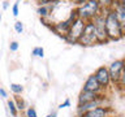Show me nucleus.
Returning <instances> with one entry per match:
<instances>
[{
  "instance_id": "obj_25",
  "label": "nucleus",
  "mask_w": 125,
  "mask_h": 117,
  "mask_svg": "<svg viewBox=\"0 0 125 117\" xmlns=\"http://www.w3.org/2000/svg\"><path fill=\"white\" fill-rule=\"evenodd\" d=\"M66 107H70V100L69 99H66L64 103H61L59 105V109H62V108H66Z\"/></svg>"
},
{
  "instance_id": "obj_20",
  "label": "nucleus",
  "mask_w": 125,
  "mask_h": 117,
  "mask_svg": "<svg viewBox=\"0 0 125 117\" xmlns=\"http://www.w3.org/2000/svg\"><path fill=\"white\" fill-rule=\"evenodd\" d=\"M14 31L17 34H22L23 33V23L21 21H16V23H14Z\"/></svg>"
},
{
  "instance_id": "obj_5",
  "label": "nucleus",
  "mask_w": 125,
  "mask_h": 117,
  "mask_svg": "<svg viewBox=\"0 0 125 117\" xmlns=\"http://www.w3.org/2000/svg\"><path fill=\"white\" fill-rule=\"evenodd\" d=\"M76 18H77V13H76V9H73L70 12L68 18L62 20V21H59V22H52V25H50V29L52 30L55 34H57L59 37H61L64 39L66 37V34H68V31H69L70 23H72Z\"/></svg>"
},
{
  "instance_id": "obj_6",
  "label": "nucleus",
  "mask_w": 125,
  "mask_h": 117,
  "mask_svg": "<svg viewBox=\"0 0 125 117\" xmlns=\"http://www.w3.org/2000/svg\"><path fill=\"white\" fill-rule=\"evenodd\" d=\"M77 44H81L83 47H91V46L98 44V39H96L95 31H94V25L91 21H86L83 33H82L81 38L78 39Z\"/></svg>"
},
{
  "instance_id": "obj_1",
  "label": "nucleus",
  "mask_w": 125,
  "mask_h": 117,
  "mask_svg": "<svg viewBox=\"0 0 125 117\" xmlns=\"http://www.w3.org/2000/svg\"><path fill=\"white\" fill-rule=\"evenodd\" d=\"M104 20H105V31H107L108 40H120L124 38L123 27L117 20L115 12L111 8L104 9Z\"/></svg>"
},
{
  "instance_id": "obj_11",
  "label": "nucleus",
  "mask_w": 125,
  "mask_h": 117,
  "mask_svg": "<svg viewBox=\"0 0 125 117\" xmlns=\"http://www.w3.org/2000/svg\"><path fill=\"white\" fill-rule=\"evenodd\" d=\"M100 96H103V94H96V92H91V91H86L82 90L78 95V104H83V103H89V101L96 100Z\"/></svg>"
},
{
  "instance_id": "obj_27",
  "label": "nucleus",
  "mask_w": 125,
  "mask_h": 117,
  "mask_svg": "<svg viewBox=\"0 0 125 117\" xmlns=\"http://www.w3.org/2000/svg\"><path fill=\"white\" fill-rule=\"evenodd\" d=\"M8 7H9V1H8V0H5V1H3V9H4V10L8 9Z\"/></svg>"
},
{
  "instance_id": "obj_21",
  "label": "nucleus",
  "mask_w": 125,
  "mask_h": 117,
  "mask_svg": "<svg viewBox=\"0 0 125 117\" xmlns=\"http://www.w3.org/2000/svg\"><path fill=\"white\" fill-rule=\"evenodd\" d=\"M12 13H13L14 17H17L20 14V0H17V1L12 5Z\"/></svg>"
},
{
  "instance_id": "obj_10",
  "label": "nucleus",
  "mask_w": 125,
  "mask_h": 117,
  "mask_svg": "<svg viewBox=\"0 0 125 117\" xmlns=\"http://www.w3.org/2000/svg\"><path fill=\"white\" fill-rule=\"evenodd\" d=\"M102 101H104V96H100L99 99L89 101V103H83V104H78L77 105V115L80 116L82 113L90 111V109H94L96 107H102Z\"/></svg>"
},
{
  "instance_id": "obj_12",
  "label": "nucleus",
  "mask_w": 125,
  "mask_h": 117,
  "mask_svg": "<svg viewBox=\"0 0 125 117\" xmlns=\"http://www.w3.org/2000/svg\"><path fill=\"white\" fill-rule=\"evenodd\" d=\"M78 117H108V108L107 107H96L94 109L82 113Z\"/></svg>"
},
{
  "instance_id": "obj_7",
  "label": "nucleus",
  "mask_w": 125,
  "mask_h": 117,
  "mask_svg": "<svg viewBox=\"0 0 125 117\" xmlns=\"http://www.w3.org/2000/svg\"><path fill=\"white\" fill-rule=\"evenodd\" d=\"M107 69H108V73H109L111 82L115 83V85H117L121 73H123V69H124V58H119V60L112 61L111 64L107 66Z\"/></svg>"
},
{
  "instance_id": "obj_8",
  "label": "nucleus",
  "mask_w": 125,
  "mask_h": 117,
  "mask_svg": "<svg viewBox=\"0 0 125 117\" xmlns=\"http://www.w3.org/2000/svg\"><path fill=\"white\" fill-rule=\"evenodd\" d=\"M94 76H95L96 81L99 82V85L104 90L109 86V83H111V78H109V73H108L107 66H99V68L95 70Z\"/></svg>"
},
{
  "instance_id": "obj_3",
  "label": "nucleus",
  "mask_w": 125,
  "mask_h": 117,
  "mask_svg": "<svg viewBox=\"0 0 125 117\" xmlns=\"http://www.w3.org/2000/svg\"><path fill=\"white\" fill-rule=\"evenodd\" d=\"M93 25H94V31H95L96 39H98V44L102 43H107L108 37H107V31H105V20H104V9H102L99 14H96L95 17L91 20Z\"/></svg>"
},
{
  "instance_id": "obj_22",
  "label": "nucleus",
  "mask_w": 125,
  "mask_h": 117,
  "mask_svg": "<svg viewBox=\"0 0 125 117\" xmlns=\"http://www.w3.org/2000/svg\"><path fill=\"white\" fill-rule=\"evenodd\" d=\"M18 47H20V44H18V42H17V40H12V42H10V44H9L10 52H16V51L18 49Z\"/></svg>"
},
{
  "instance_id": "obj_14",
  "label": "nucleus",
  "mask_w": 125,
  "mask_h": 117,
  "mask_svg": "<svg viewBox=\"0 0 125 117\" xmlns=\"http://www.w3.org/2000/svg\"><path fill=\"white\" fill-rule=\"evenodd\" d=\"M7 105H8V111L10 112V115L13 116V117H17L18 111H17V108H16L14 100H13V99H8V100H7Z\"/></svg>"
},
{
  "instance_id": "obj_4",
  "label": "nucleus",
  "mask_w": 125,
  "mask_h": 117,
  "mask_svg": "<svg viewBox=\"0 0 125 117\" xmlns=\"http://www.w3.org/2000/svg\"><path fill=\"white\" fill-rule=\"evenodd\" d=\"M85 21L81 18H76L74 21L70 23V27H69V31L66 34V37L64 38V40L69 44H77L78 39L81 38L82 33H83V29H85Z\"/></svg>"
},
{
  "instance_id": "obj_2",
  "label": "nucleus",
  "mask_w": 125,
  "mask_h": 117,
  "mask_svg": "<svg viewBox=\"0 0 125 117\" xmlns=\"http://www.w3.org/2000/svg\"><path fill=\"white\" fill-rule=\"evenodd\" d=\"M74 9H76L77 17L83 20L86 22V21H91L96 14L100 13L103 8L99 5V3H98L96 0H87V1L83 3L82 5L76 7Z\"/></svg>"
},
{
  "instance_id": "obj_15",
  "label": "nucleus",
  "mask_w": 125,
  "mask_h": 117,
  "mask_svg": "<svg viewBox=\"0 0 125 117\" xmlns=\"http://www.w3.org/2000/svg\"><path fill=\"white\" fill-rule=\"evenodd\" d=\"M10 91L14 94V95H21L23 92V86L20 83H10Z\"/></svg>"
},
{
  "instance_id": "obj_23",
  "label": "nucleus",
  "mask_w": 125,
  "mask_h": 117,
  "mask_svg": "<svg viewBox=\"0 0 125 117\" xmlns=\"http://www.w3.org/2000/svg\"><path fill=\"white\" fill-rule=\"evenodd\" d=\"M69 1L72 3V4H74L76 7H80V5H82L83 3L87 1V0H69Z\"/></svg>"
},
{
  "instance_id": "obj_28",
  "label": "nucleus",
  "mask_w": 125,
  "mask_h": 117,
  "mask_svg": "<svg viewBox=\"0 0 125 117\" xmlns=\"http://www.w3.org/2000/svg\"><path fill=\"white\" fill-rule=\"evenodd\" d=\"M46 117H57V113L56 112H52V113H50V115L46 116Z\"/></svg>"
},
{
  "instance_id": "obj_17",
  "label": "nucleus",
  "mask_w": 125,
  "mask_h": 117,
  "mask_svg": "<svg viewBox=\"0 0 125 117\" xmlns=\"http://www.w3.org/2000/svg\"><path fill=\"white\" fill-rule=\"evenodd\" d=\"M117 86L125 88V58H124V69H123V73H121V76H120L119 82H117Z\"/></svg>"
},
{
  "instance_id": "obj_29",
  "label": "nucleus",
  "mask_w": 125,
  "mask_h": 117,
  "mask_svg": "<svg viewBox=\"0 0 125 117\" xmlns=\"http://www.w3.org/2000/svg\"><path fill=\"white\" fill-rule=\"evenodd\" d=\"M0 22H1V13H0Z\"/></svg>"
},
{
  "instance_id": "obj_19",
  "label": "nucleus",
  "mask_w": 125,
  "mask_h": 117,
  "mask_svg": "<svg viewBox=\"0 0 125 117\" xmlns=\"http://www.w3.org/2000/svg\"><path fill=\"white\" fill-rule=\"evenodd\" d=\"M25 117H38L37 111H35V108H34V107H29V108H26V111H25Z\"/></svg>"
},
{
  "instance_id": "obj_18",
  "label": "nucleus",
  "mask_w": 125,
  "mask_h": 117,
  "mask_svg": "<svg viewBox=\"0 0 125 117\" xmlns=\"http://www.w3.org/2000/svg\"><path fill=\"white\" fill-rule=\"evenodd\" d=\"M98 3H99V5L103 8V9H107V8H111L113 0H96Z\"/></svg>"
},
{
  "instance_id": "obj_13",
  "label": "nucleus",
  "mask_w": 125,
  "mask_h": 117,
  "mask_svg": "<svg viewBox=\"0 0 125 117\" xmlns=\"http://www.w3.org/2000/svg\"><path fill=\"white\" fill-rule=\"evenodd\" d=\"M14 104H16V108H17V111H23L26 107V104H25V100L22 99L21 96H18V95H14Z\"/></svg>"
},
{
  "instance_id": "obj_16",
  "label": "nucleus",
  "mask_w": 125,
  "mask_h": 117,
  "mask_svg": "<svg viewBox=\"0 0 125 117\" xmlns=\"http://www.w3.org/2000/svg\"><path fill=\"white\" fill-rule=\"evenodd\" d=\"M31 55L35 57H43L44 56V49H43V47H35L31 51Z\"/></svg>"
},
{
  "instance_id": "obj_9",
  "label": "nucleus",
  "mask_w": 125,
  "mask_h": 117,
  "mask_svg": "<svg viewBox=\"0 0 125 117\" xmlns=\"http://www.w3.org/2000/svg\"><path fill=\"white\" fill-rule=\"evenodd\" d=\"M82 90H86V91H91V92H96V94H103L104 92V88L99 85V82L96 81V78L94 74L87 77V79L83 83V88Z\"/></svg>"
},
{
  "instance_id": "obj_26",
  "label": "nucleus",
  "mask_w": 125,
  "mask_h": 117,
  "mask_svg": "<svg viewBox=\"0 0 125 117\" xmlns=\"http://www.w3.org/2000/svg\"><path fill=\"white\" fill-rule=\"evenodd\" d=\"M0 96H1L3 99H7V98H8V94H7V91L3 87H0Z\"/></svg>"
},
{
  "instance_id": "obj_24",
  "label": "nucleus",
  "mask_w": 125,
  "mask_h": 117,
  "mask_svg": "<svg viewBox=\"0 0 125 117\" xmlns=\"http://www.w3.org/2000/svg\"><path fill=\"white\" fill-rule=\"evenodd\" d=\"M35 3H38V5H43V4H51L55 0H34Z\"/></svg>"
}]
</instances>
